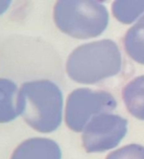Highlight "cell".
I'll return each instance as SVG.
<instances>
[{
  "instance_id": "8",
  "label": "cell",
  "mask_w": 144,
  "mask_h": 159,
  "mask_svg": "<svg viewBox=\"0 0 144 159\" xmlns=\"http://www.w3.org/2000/svg\"><path fill=\"white\" fill-rule=\"evenodd\" d=\"M123 100L130 115L144 120V75L133 78L124 87Z\"/></svg>"
},
{
  "instance_id": "6",
  "label": "cell",
  "mask_w": 144,
  "mask_h": 159,
  "mask_svg": "<svg viewBox=\"0 0 144 159\" xmlns=\"http://www.w3.org/2000/svg\"><path fill=\"white\" fill-rule=\"evenodd\" d=\"M10 159H61V150L52 139L33 138L20 143Z\"/></svg>"
},
{
  "instance_id": "7",
  "label": "cell",
  "mask_w": 144,
  "mask_h": 159,
  "mask_svg": "<svg viewBox=\"0 0 144 159\" xmlns=\"http://www.w3.org/2000/svg\"><path fill=\"white\" fill-rule=\"evenodd\" d=\"M21 116L20 89L10 79L0 78V124L12 122Z\"/></svg>"
},
{
  "instance_id": "2",
  "label": "cell",
  "mask_w": 144,
  "mask_h": 159,
  "mask_svg": "<svg viewBox=\"0 0 144 159\" xmlns=\"http://www.w3.org/2000/svg\"><path fill=\"white\" fill-rule=\"evenodd\" d=\"M21 116L32 129L52 133L61 124L63 98L59 87L49 80H34L20 88Z\"/></svg>"
},
{
  "instance_id": "12",
  "label": "cell",
  "mask_w": 144,
  "mask_h": 159,
  "mask_svg": "<svg viewBox=\"0 0 144 159\" xmlns=\"http://www.w3.org/2000/svg\"><path fill=\"white\" fill-rule=\"evenodd\" d=\"M11 1H0V15L3 14L10 6Z\"/></svg>"
},
{
  "instance_id": "4",
  "label": "cell",
  "mask_w": 144,
  "mask_h": 159,
  "mask_svg": "<svg viewBox=\"0 0 144 159\" xmlns=\"http://www.w3.org/2000/svg\"><path fill=\"white\" fill-rule=\"evenodd\" d=\"M117 105L115 97L107 91L75 89L69 94L66 102V125L71 130L81 133L92 118L100 114L110 113Z\"/></svg>"
},
{
  "instance_id": "1",
  "label": "cell",
  "mask_w": 144,
  "mask_h": 159,
  "mask_svg": "<svg viewBox=\"0 0 144 159\" xmlns=\"http://www.w3.org/2000/svg\"><path fill=\"white\" fill-rule=\"evenodd\" d=\"M121 65L118 45L105 39L76 48L66 61V72L77 83L96 84L119 74Z\"/></svg>"
},
{
  "instance_id": "3",
  "label": "cell",
  "mask_w": 144,
  "mask_h": 159,
  "mask_svg": "<svg viewBox=\"0 0 144 159\" xmlns=\"http://www.w3.org/2000/svg\"><path fill=\"white\" fill-rule=\"evenodd\" d=\"M57 28L75 39H92L107 29L109 13L98 1H57L53 8Z\"/></svg>"
},
{
  "instance_id": "5",
  "label": "cell",
  "mask_w": 144,
  "mask_h": 159,
  "mask_svg": "<svg viewBox=\"0 0 144 159\" xmlns=\"http://www.w3.org/2000/svg\"><path fill=\"white\" fill-rule=\"evenodd\" d=\"M82 144L86 152L97 153L115 148L127 133V120L104 113L90 120L83 129Z\"/></svg>"
},
{
  "instance_id": "9",
  "label": "cell",
  "mask_w": 144,
  "mask_h": 159,
  "mask_svg": "<svg viewBox=\"0 0 144 159\" xmlns=\"http://www.w3.org/2000/svg\"><path fill=\"white\" fill-rule=\"evenodd\" d=\"M124 47L131 59L144 65V15L127 30L124 38Z\"/></svg>"
},
{
  "instance_id": "11",
  "label": "cell",
  "mask_w": 144,
  "mask_h": 159,
  "mask_svg": "<svg viewBox=\"0 0 144 159\" xmlns=\"http://www.w3.org/2000/svg\"><path fill=\"white\" fill-rule=\"evenodd\" d=\"M106 159H144V146L132 143L110 152Z\"/></svg>"
},
{
  "instance_id": "10",
  "label": "cell",
  "mask_w": 144,
  "mask_h": 159,
  "mask_svg": "<svg viewBox=\"0 0 144 159\" xmlns=\"http://www.w3.org/2000/svg\"><path fill=\"white\" fill-rule=\"evenodd\" d=\"M113 15L124 24H130L144 12V1H115Z\"/></svg>"
}]
</instances>
